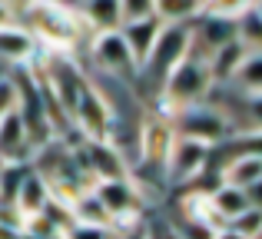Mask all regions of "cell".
<instances>
[{"mask_svg": "<svg viewBox=\"0 0 262 239\" xmlns=\"http://www.w3.org/2000/svg\"><path fill=\"white\" fill-rule=\"evenodd\" d=\"M27 30L33 40H43L50 50H70L80 40V13H73L67 4H53V0H40L30 13H27Z\"/></svg>", "mask_w": 262, "mask_h": 239, "instance_id": "cell-1", "label": "cell"}, {"mask_svg": "<svg viewBox=\"0 0 262 239\" xmlns=\"http://www.w3.org/2000/svg\"><path fill=\"white\" fill-rule=\"evenodd\" d=\"M209 86L212 83H209V70H206V53H199L196 47L163 77L166 103H173L176 110L179 106H189V103H199Z\"/></svg>", "mask_w": 262, "mask_h": 239, "instance_id": "cell-2", "label": "cell"}, {"mask_svg": "<svg viewBox=\"0 0 262 239\" xmlns=\"http://www.w3.org/2000/svg\"><path fill=\"white\" fill-rule=\"evenodd\" d=\"M173 133L179 140L212 146V143H223V136L229 133V120L223 117V110H216L209 103H189V106H179Z\"/></svg>", "mask_w": 262, "mask_h": 239, "instance_id": "cell-3", "label": "cell"}, {"mask_svg": "<svg viewBox=\"0 0 262 239\" xmlns=\"http://www.w3.org/2000/svg\"><path fill=\"white\" fill-rule=\"evenodd\" d=\"M90 193H93V200L103 206V213L110 216V223H116L120 229H129L136 226L140 220V193H136V186L129 180H96L93 186H90Z\"/></svg>", "mask_w": 262, "mask_h": 239, "instance_id": "cell-4", "label": "cell"}, {"mask_svg": "<svg viewBox=\"0 0 262 239\" xmlns=\"http://www.w3.org/2000/svg\"><path fill=\"white\" fill-rule=\"evenodd\" d=\"M189 50H192V27L189 24H163L153 53H149V60L143 63V73L163 80Z\"/></svg>", "mask_w": 262, "mask_h": 239, "instance_id": "cell-5", "label": "cell"}, {"mask_svg": "<svg viewBox=\"0 0 262 239\" xmlns=\"http://www.w3.org/2000/svg\"><path fill=\"white\" fill-rule=\"evenodd\" d=\"M206 156H209V146L176 136L173 149H169V160H166V176L173 183H192L206 169Z\"/></svg>", "mask_w": 262, "mask_h": 239, "instance_id": "cell-6", "label": "cell"}, {"mask_svg": "<svg viewBox=\"0 0 262 239\" xmlns=\"http://www.w3.org/2000/svg\"><path fill=\"white\" fill-rule=\"evenodd\" d=\"M173 126L166 120H149L140 133V156H143V166L149 169H163L166 173V160H169V149H173Z\"/></svg>", "mask_w": 262, "mask_h": 239, "instance_id": "cell-7", "label": "cell"}, {"mask_svg": "<svg viewBox=\"0 0 262 239\" xmlns=\"http://www.w3.org/2000/svg\"><path fill=\"white\" fill-rule=\"evenodd\" d=\"M110 120H113V117H110L106 100H103L93 86H86V93L80 97L77 113H73V126H80V133H83L86 140H106Z\"/></svg>", "mask_w": 262, "mask_h": 239, "instance_id": "cell-8", "label": "cell"}, {"mask_svg": "<svg viewBox=\"0 0 262 239\" xmlns=\"http://www.w3.org/2000/svg\"><path fill=\"white\" fill-rule=\"evenodd\" d=\"M50 206V183H47L43 173H37L33 166H27L24 180L17 186V200H13V209H17V220H30V216H40Z\"/></svg>", "mask_w": 262, "mask_h": 239, "instance_id": "cell-9", "label": "cell"}, {"mask_svg": "<svg viewBox=\"0 0 262 239\" xmlns=\"http://www.w3.org/2000/svg\"><path fill=\"white\" fill-rule=\"evenodd\" d=\"M90 53H93V63L103 67L106 73H126L136 70L133 57H129L126 44H123L120 30H106V33H96L93 44H90Z\"/></svg>", "mask_w": 262, "mask_h": 239, "instance_id": "cell-10", "label": "cell"}, {"mask_svg": "<svg viewBox=\"0 0 262 239\" xmlns=\"http://www.w3.org/2000/svg\"><path fill=\"white\" fill-rule=\"evenodd\" d=\"M160 30H163V24H160L156 17L133 20V24H123V27H120V37H123V44H126L129 57H133V67H136V70H143V63L149 60V53H153V47H156Z\"/></svg>", "mask_w": 262, "mask_h": 239, "instance_id": "cell-11", "label": "cell"}, {"mask_svg": "<svg viewBox=\"0 0 262 239\" xmlns=\"http://www.w3.org/2000/svg\"><path fill=\"white\" fill-rule=\"evenodd\" d=\"M219 180H223V186L243 189V193L256 189L259 180H262V156L256 153V149H249V153H236L229 163H223Z\"/></svg>", "mask_w": 262, "mask_h": 239, "instance_id": "cell-12", "label": "cell"}, {"mask_svg": "<svg viewBox=\"0 0 262 239\" xmlns=\"http://www.w3.org/2000/svg\"><path fill=\"white\" fill-rule=\"evenodd\" d=\"M86 173L93 180H126V166L110 140H86Z\"/></svg>", "mask_w": 262, "mask_h": 239, "instance_id": "cell-13", "label": "cell"}, {"mask_svg": "<svg viewBox=\"0 0 262 239\" xmlns=\"http://www.w3.org/2000/svg\"><path fill=\"white\" fill-rule=\"evenodd\" d=\"M33 53H37V40L30 37V30L24 24H13V20L0 24V60L20 67V63H30Z\"/></svg>", "mask_w": 262, "mask_h": 239, "instance_id": "cell-14", "label": "cell"}, {"mask_svg": "<svg viewBox=\"0 0 262 239\" xmlns=\"http://www.w3.org/2000/svg\"><path fill=\"white\" fill-rule=\"evenodd\" d=\"M256 189L243 193V189H232V186H216L209 196H206V203H209V209H212V216H216V220L232 223L239 213H246L249 206H259V203H256Z\"/></svg>", "mask_w": 262, "mask_h": 239, "instance_id": "cell-15", "label": "cell"}, {"mask_svg": "<svg viewBox=\"0 0 262 239\" xmlns=\"http://www.w3.org/2000/svg\"><path fill=\"white\" fill-rule=\"evenodd\" d=\"M249 53H252V50H246L239 40H232V44L219 47L216 53H209V57H206L209 83H226V80H232V77H236V70H239V63H243Z\"/></svg>", "mask_w": 262, "mask_h": 239, "instance_id": "cell-16", "label": "cell"}, {"mask_svg": "<svg viewBox=\"0 0 262 239\" xmlns=\"http://www.w3.org/2000/svg\"><path fill=\"white\" fill-rule=\"evenodd\" d=\"M80 17H83L96 33L120 30V0H83Z\"/></svg>", "mask_w": 262, "mask_h": 239, "instance_id": "cell-17", "label": "cell"}, {"mask_svg": "<svg viewBox=\"0 0 262 239\" xmlns=\"http://www.w3.org/2000/svg\"><path fill=\"white\" fill-rule=\"evenodd\" d=\"M153 17L160 24H189L199 17V0H153Z\"/></svg>", "mask_w": 262, "mask_h": 239, "instance_id": "cell-18", "label": "cell"}, {"mask_svg": "<svg viewBox=\"0 0 262 239\" xmlns=\"http://www.w3.org/2000/svg\"><path fill=\"white\" fill-rule=\"evenodd\" d=\"M236 40L246 47V50L259 53L262 47V24H259V7H252V10H246L243 17L236 20Z\"/></svg>", "mask_w": 262, "mask_h": 239, "instance_id": "cell-19", "label": "cell"}, {"mask_svg": "<svg viewBox=\"0 0 262 239\" xmlns=\"http://www.w3.org/2000/svg\"><path fill=\"white\" fill-rule=\"evenodd\" d=\"M259 7L256 0H203L199 4V13L206 17H223V20H239L246 10Z\"/></svg>", "mask_w": 262, "mask_h": 239, "instance_id": "cell-20", "label": "cell"}, {"mask_svg": "<svg viewBox=\"0 0 262 239\" xmlns=\"http://www.w3.org/2000/svg\"><path fill=\"white\" fill-rule=\"evenodd\" d=\"M236 80L239 86H246V90L256 97L259 93V86H262V53H249V57L239 63V70H236Z\"/></svg>", "mask_w": 262, "mask_h": 239, "instance_id": "cell-21", "label": "cell"}, {"mask_svg": "<svg viewBox=\"0 0 262 239\" xmlns=\"http://www.w3.org/2000/svg\"><path fill=\"white\" fill-rule=\"evenodd\" d=\"M226 229H232V233L243 236V239H256L259 229H262V209H259V206H249L246 213H239Z\"/></svg>", "mask_w": 262, "mask_h": 239, "instance_id": "cell-22", "label": "cell"}, {"mask_svg": "<svg viewBox=\"0 0 262 239\" xmlns=\"http://www.w3.org/2000/svg\"><path fill=\"white\" fill-rule=\"evenodd\" d=\"M173 233H176V239H216L219 229H216V226H209V223L186 220V216H183V220L176 223V229H173Z\"/></svg>", "mask_w": 262, "mask_h": 239, "instance_id": "cell-23", "label": "cell"}, {"mask_svg": "<svg viewBox=\"0 0 262 239\" xmlns=\"http://www.w3.org/2000/svg\"><path fill=\"white\" fill-rule=\"evenodd\" d=\"M153 17V0H120V27Z\"/></svg>", "mask_w": 262, "mask_h": 239, "instance_id": "cell-24", "label": "cell"}, {"mask_svg": "<svg viewBox=\"0 0 262 239\" xmlns=\"http://www.w3.org/2000/svg\"><path fill=\"white\" fill-rule=\"evenodd\" d=\"M60 239H113V229H100V226H80V223H70V226L60 233Z\"/></svg>", "mask_w": 262, "mask_h": 239, "instance_id": "cell-25", "label": "cell"}, {"mask_svg": "<svg viewBox=\"0 0 262 239\" xmlns=\"http://www.w3.org/2000/svg\"><path fill=\"white\" fill-rule=\"evenodd\" d=\"M13 110V80L10 77H0V120Z\"/></svg>", "mask_w": 262, "mask_h": 239, "instance_id": "cell-26", "label": "cell"}, {"mask_svg": "<svg viewBox=\"0 0 262 239\" xmlns=\"http://www.w3.org/2000/svg\"><path fill=\"white\" fill-rule=\"evenodd\" d=\"M37 4H40V0H0V7H4L10 17H27Z\"/></svg>", "mask_w": 262, "mask_h": 239, "instance_id": "cell-27", "label": "cell"}, {"mask_svg": "<svg viewBox=\"0 0 262 239\" xmlns=\"http://www.w3.org/2000/svg\"><path fill=\"white\" fill-rule=\"evenodd\" d=\"M113 239H149V229L143 226V223H136V226H129V229H120V236H113Z\"/></svg>", "mask_w": 262, "mask_h": 239, "instance_id": "cell-28", "label": "cell"}, {"mask_svg": "<svg viewBox=\"0 0 262 239\" xmlns=\"http://www.w3.org/2000/svg\"><path fill=\"white\" fill-rule=\"evenodd\" d=\"M216 239H243V236H236L232 229H219V233H216Z\"/></svg>", "mask_w": 262, "mask_h": 239, "instance_id": "cell-29", "label": "cell"}, {"mask_svg": "<svg viewBox=\"0 0 262 239\" xmlns=\"http://www.w3.org/2000/svg\"><path fill=\"white\" fill-rule=\"evenodd\" d=\"M7 20H13V17H10V13L4 10V7H0V24H7Z\"/></svg>", "mask_w": 262, "mask_h": 239, "instance_id": "cell-30", "label": "cell"}, {"mask_svg": "<svg viewBox=\"0 0 262 239\" xmlns=\"http://www.w3.org/2000/svg\"><path fill=\"white\" fill-rule=\"evenodd\" d=\"M149 239H156V236H153V233H149Z\"/></svg>", "mask_w": 262, "mask_h": 239, "instance_id": "cell-31", "label": "cell"}]
</instances>
